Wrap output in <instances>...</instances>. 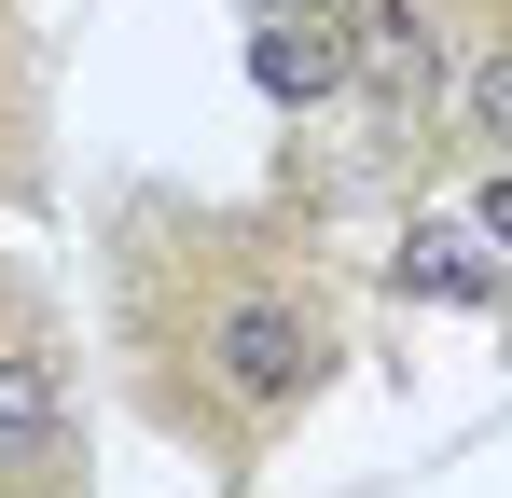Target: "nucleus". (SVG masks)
Segmentation results:
<instances>
[{
	"mask_svg": "<svg viewBox=\"0 0 512 498\" xmlns=\"http://www.w3.org/2000/svg\"><path fill=\"white\" fill-rule=\"evenodd\" d=\"M125 319L153 346V388H167L180 429H222V443H263V429H291V415L333 388V305L291 277V263H263L250 236H222V222H194L180 249H139L125 263Z\"/></svg>",
	"mask_w": 512,
	"mask_h": 498,
	"instance_id": "nucleus-1",
	"label": "nucleus"
},
{
	"mask_svg": "<svg viewBox=\"0 0 512 498\" xmlns=\"http://www.w3.org/2000/svg\"><path fill=\"white\" fill-rule=\"evenodd\" d=\"M0 498H70V360L28 305H0Z\"/></svg>",
	"mask_w": 512,
	"mask_h": 498,
	"instance_id": "nucleus-2",
	"label": "nucleus"
},
{
	"mask_svg": "<svg viewBox=\"0 0 512 498\" xmlns=\"http://www.w3.org/2000/svg\"><path fill=\"white\" fill-rule=\"evenodd\" d=\"M346 83H360L388 125H416L429 83H443V28H429V0H346Z\"/></svg>",
	"mask_w": 512,
	"mask_h": 498,
	"instance_id": "nucleus-3",
	"label": "nucleus"
},
{
	"mask_svg": "<svg viewBox=\"0 0 512 498\" xmlns=\"http://www.w3.org/2000/svg\"><path fill=\"white\" fill-rule=\"evenodd\" d=\"M250 70H263V97H333V83H346V0H305V14H263Z\"/></svg>",
	"mask_w": 512,
	"mask_h": 498,
	"instance_id": "nucleus-4",
	"label": "nucleus"
},
{
	"mask_svg": "<svg viewBox=\"0 0 512 498\" xmlns=\"http://www.w3.org/2000/svg\"><path fill=\"white\" fill-rule=\"evenodd\" d=\"M457 125H471V153H485V166H512V28L457 70Z\"/></svg>",
	"mask_w": 512,
	"mask_h": 498,
	"instance_id": "nucleus-5",
	"label": "nucleus"
},
{
	"mask_svg": "<svg viewBox=\"0 0 512 498\" xmlns=\"http://www.w3.org/2000/svg\"><path fill=\"white\" fill-rule=\"evenodd\" d=\"M416 249H429V263H416L429 291H457V305H485V263H471L485 236H471V222H416Z\"/></svg>",
	"mask_w": 512,
	"mask_h": 498,
	"instance_id": "nucleus-6",
	"label": "nucleus"
},
{
	"mask_svg": "<svg viewBox=\"0 0 512 498\" xmlns=\"http://www.w3.org/2000/svg\"><path fill=\"white\" fill-rule=\"evenodd\" d=\"M471 236H485V249H512V180L485 194V208H471Z\"/></svg>",
	"mask_w": 512,
	"mask_h": 498,
	"instance_id": "nucleus-7",
	"label": "nucleus"
}]
</instances>
